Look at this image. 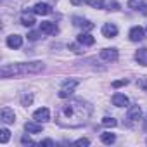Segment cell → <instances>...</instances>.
<instances>
[{"instance_id":"cell-24","label":"cell","mask_w":147,"mask_h":147,"mask_svg":"<svg viewBox=\"0 0 147 147\" xmlns=\"http://www.w3.org/2000/svg\"><path fill=\"white\" fill-rule=\"evenodd\" d=\"M137 87H138L140 90L147 92V76H140V78L137 80Z\"/></svg>"},{"instance_id":"cell-15","label":"cell","mask_w":147,"mask_h":147,"mask_svg":"<svg viewBox=\"0 0 147 147\" xmlns=\"http://www.w3.org/2000/svg\"><path fill=\"white\" fill-rule=\"evenodd\" d=\"M128 97L125 95V94H114L113 95V104L116 106V107H125V106H128Z\"/></svg>"},{"instance_id":"cell-31","label":"cell","mask_w":147,"mask_h":147,"mask_svg":"<svg viewBox=\"0 0 147 147\" xmlns=\"http://www.w3.org/2000/svg\"><path fill=\"white\" fill-rule=\"evenodd\" d=\"M73 5H82V4H87V0H71Z\"/></svg>"},{"instance_id":"cell-18","label":"cell","mask_w":147,"mask_h":147,"mask_svg":"<svg viewBox=\"0 0 147 147\" xmlns=\"http://www.w3.org/2000/svg\"><path fill=\"white\" fill-rule=\"evenodd\" d=\"M24 130H26L28 133H42L43 128H42V123L36 121V123H26V125H24Z\"/></svg>"},{"instance_id":"cell-28","label":"cell","mask_w":147,"mask_h":147,"mask_svg":"<svg viewBox=\"0 0 147 147\" xmlns=\"http://www.w3.org/2000/svg\"><path fill=\"white\" fill-rule=\"evenodd\" d=\"M88 144H90V140H88V138H78L73 145H88Z\"/></svg>"},{"instance_id":"cell-29","label":"cell","mask_w":147,"mask_h":147,"mask_svg":"<svg viewBox=\"0 0 147 147\" xmlns=\"http://www.w3.org/2000/svg\"><path fill=\"white\" fill-rule=\"evenodd\" d=\"M31 102V95H23V99H21V104L23 106H28Z\"/></svg>"},{"instance_id":"cell-3","label":"cell","mask_w":147,"mask_h":147,"mask_svg":"<svg viewBox=\"0 0 147 147\" xmlns=\"http://www.w3.org/2000/svg\"><path fill=\"white\" fill-rule=\"evenodd\" d=\"M76 85H78L76 80H67V82H64L62 88L59 90V97H61V99H67V97H71L73 92H75V88H76Z\"/></svg>"},{"instance_id":"cell-10","label":"cell","mask_w":147,"mask_h":147,"mask_svg":"<svg viewBox=\"0 0 147 147\" xmlns=\"http://www.w3.org/2000/svg\"><path fill=\"white\" fill-rule=\"evenodd\" d=\"M33 12H35V14H38V16H47V14H50V12H52V9H50V5H49V4H45V2H38V4L33 7Z\"/></svg>"},{"instance_id":"cell-26","label":"cell","mask_w":147,"mask_h":147,"mask_svg":"<svg viewBox=\"0 0 147 147\" xmlns=\"http://www.w3.org/2000/svg\"><path fill=\"white\" fill-rule=\"evenodd\" d=\"M125 85H128V80H126V78H123V80H116V82H113V88H119V87H125Z\"/></svg>"},{"instance_id":"cell-32","label":"cell","mask_w":147,"mask_h":147,"mask_svg":"<svg viewBox=\"0 0 147 147\" xmlns=\"http://www.w3.org/2000/svg\"><path fill=\"white\" fill-rule=\"evenodd\" d=\"M69 49H71L73 52H76V54H80V52H82V50L78 49V45H75V43H71V45H69Z\"/></svg>"},{"instance_id":"cell-25","label":"cell","mask_w":147,"mask_h":147,"mask_svg":"<svg viewBox=\"0 0 147 147\" xmlns=\"http://www.w3.org/2000/svg\"><path fill=\"white\" fill-rule=\"evenodd\" d=\"M40 36H42V31H30L28 33V40H31V42L40 40Z\"/></svg>"},{"instance_id":"cell-6","label":"cell","mask_w":147,"mask_h":147,"mask_svg":"<svg viewBox=\"0 0 147 147\" xmlns=\"http://www.w3.org/2000/svg\"><path fill=\"white\" fill-rule=\"evenodd\" d=\"M100 59L106 61V62L118 61V49H102L100 50Z\"/></svg>"},{"instance_id":"cell-14","label":"cell","mask_w":147,"mask_h":147,"mask_svg":"<svg viewBox=\"0 0 147 147\" xmlns=\"http://www.w3.org/2000/svg\"><path fill=\"white\" fill-rule=\"evenodd\" d=\"M78 43H82L83 47H90V45L95 43V38L90 33H80L78 35Z\"/></svg>"},{"instance_id":"cell-7","label":"cell","mask_w":147,"mask_h":147,"mask_svg":"<svg viewBox=\"0 0 147 147\" xmlns=\"http://www.w3.org/2000/svg\"><path fill=\"white\" fill-rule=\"evenodd\" d=\"M33 119L38 121V123H47L50 119V111L47 107H40V109H36L33 113Z\"/></svg>"},{"instance_id":"cell-21","label":"cell","mask_w":147,"mask_h":147,"mask_svg":"<svg viewBox=\"0 0 147 147\" xmlns=\"http://www.w3.org/2000/svg\"><path fill=\"white\" fill-rule=\"evenodd\" d=\"M87 4L92 5L94 9H104L106 4H104V0H87Z\"/></svg>"},{"instance_id":"cell-9","label":"cell","mask_w":147,"mask_h":147,"mask_svg":"<svg viewBox=\"0 0 147 147\" xmlns=\"http://www.w3.org/2000/svg\"><path fill=\"white\" fill-rule=\"evenodd\" d=\"M102 35H104L106 38H114V36L118 35V26L113 24V23H106V24L102 26Z\"/></svg>"},{"instance_id":"cell-30","label":"cell","mask_w":147,"mask_h":147,"mask_svg":"<svg viewBox=\"0 0 147 147\" xmlns=\"http://www.w3.org/2000/svg\"><path fill=\"white\" fill-rule=\"evenodd\" d=\"M40 145H47V147H52V145H55V144H54V140L47 138V140H42V142H40Z\"/></svg>"},{"instance_id":"cell-1","label":"cell","mask_w":147,"mask_h":147,"mask_svg":"<svg viewBox=\"0 0 147 147\" xmlns=\"http://www.w3.org/2000/svg\"><path fill=\"white\" fill-rule=\"evenodd\" d=\"M92 116V106L83 99H69L59 106L55 113V123L62 128H82Z\"/></svg>"},{"instance_id":"cell-33","label":"cell","mask_w":147,"mask_h":147,"mask_svg":"<svg viewBox=\"0 0 147 147\" xmlns=\"http://www.w3.org/2000/svg\"><path fill=\"white\" fill-rule=\"evenodd\" d=\"M140 11H142V14H144V16H147V4H144Z\"/></svg>"},{"instance_id":"cell-4","label":"cell","mask_w":147,"mask_h":147,"mask_svg":"<svg viewBox=\"0 0 147 147\" xmlns=\"http://www.w3.org/2000/svg\"><path fill=\"white\" fill-rule=\"evenodd\" d=\"M142 118V109H140V106H130V109H128V114H126V119H128V123L130 125H133V123H137L138 119Z\"/></svg>"},{"instance_id":"cell-2","label":"cell","mask_w":147,"mask_h":147,"mask_svg":"<svg viewBox=\"0 0 147 147\" xmlns=\"http://www.w3.org/2000/svg\"><path fill=\"white\" fill-rule=\"evenodd\" d=\"M45 69V64L42 61H33V62H18V64H7L0 69L2 78H12V76H21V75H36Z\"/></svg>"},{"instance_id":"cell-23","label":"cell","mask_w":147,"mask_h":147,"mask_svg":"<svg viewBox=\"0 0 147 147\" xmlns=\"http://www.w3.org/2000/svg\"><path fill=\"white\" fill-rule=\"evenodd\" d=\"M102 125H104V126H107V128H114V126L118 125V121H116L114 118H109V116H106V118L102 119Z\"/></svg>"},{"instance_id":"cell-19","label":"cell","mask_w":147,"mask_h":147,"mask_svg":"<svg viewBox=\"0 0 147 147\" xmlns=\"http://www.w3.org/2000/svg\"><path fill=\"white\" fill-rule=\"evenodd\" d=\"M100 140H102V144L111 145V144H114V142H116V135H114V133H111V131H104V133H100Z\"/></svg>"},{"instance_id":"cell-8","label":"cell","mask_w":147,"mask_h":147,"mask_svg":"<svg viewBox=\"0 0 147 147\" xmlns=\"http://www.w3.org/2000/svg\"><path fill=\"white\" fill-rule=\"evenodd\" d=\"M0 118H2V121H4L5 125H12V123L16 121V114H14V111H12L11 107H4L2 113H0Z\"/></svg>"},{"instance_id":"cell-12","label":"cell","mask_w":147,"mask_h":147,"mask_svg":"<svg viewBox=\"0 0 147 147\" xmlns=\"http://www.w3.org/2000/svg\"><path fill=\"white\" fill-rule=\"evenodd\" d=\"M128 36H130L131 42H140V40L144 38V28H142V26H133V28L130 30Z\"/></svg>"},{"instance_id":"cell-27","label":"cell","mask_w":147,"mask_h":147,"mask_svg":"<svg viewBox=\"0 0 147 147\" xmlns=\"http://www.w3.org/2000/svg\"><path fill=\"white\" fill-rule=\"evenodd\" d=\"M21 144H23V145H35V142H33L30 137H26V135L21 137Z\"/></svg>"},{"instance_id":"cell-16","label":"cell","mask_w":147,"mask_h":147,"mask_svg":"<svg viewBox=\"0 0 147 147\" xmlns=\"http://www.w3.org/2000/svg\"><path fill=\"white\" fill-rule=\"evenodd\" d=\"M73 24L75 26H80L83 30H92L94 28V23H90L88 19H83V18H73Z\"/></svg>"},{"instance_id":"cell-20","label":"cell","mask_w":147,"mask_h":147,"mask_svg":"<svg viewBox=\"0 0 147 147\" xmlns=\"http://www.w3.org/2000/svg\"><path fill=\"white\" fill-rule=\"evenodd\" d=\"M9 138H11V131H9L7 128H2V130H0V142H2V144H7Z\"/></svg>"},{"instance_id":"cell-11","label":"cell","mask_w":147,"mask_h":147,"mask_svg":"<svg viewBox=\"0 0 147 147\" xmlns=\"http://www.w3.org/2000/svg\"><path fill=\"white\" fill-rule=\"evenodd\" d=\"M36 21H35V12H28V11H24L23 14H21V24L23 26H26V28H30V26H33Z\"/></svg>"},{"instance_id":"cell-17","label":"cell","mask_w":147,"mask_h":147,"mask_svg":"<svg viewBox=\"0 0 147 147\" xmlns=\"http://www.w3.org/2000/svg\"><path fill=\"white\" fill-rule=\"evenodd\" d=\"M135 61L140 66H147V49H138L135 52Z\"/></svg>"},{"instance_id":"cell-5","label":"cell","mask_w":147,"mask_h":147,"mask_svg":"<svg viewBox=\"0 0 147 147\" xmlns=\"http://www.w3.org/2000/svg\"><path fill=\"white\" fill-rule=\"evenodd\" d=\"M40 31L45 33V35H57L59 33V28L55 23H50V21H42L40 23Z\"/></svg>"},{"instance_id":"cell-13","label":"cell","mask_w":147,"mask_h":147,"mask_svg":"<svg viewBox=\"0 0 147 147\" xmlns=\"http://www.w3.org/2000/svg\"><path fill=\"white\" fill-rule=\"evenodd\" d=\"M23 45V36L21 35H9L7 36V47L9 49H19Z\"/></svg>"},{"instance_id":"cell-22","label":"cell","mask_w":147,"mask_h":147,"mask_svg":"<svg viewBox=\"0 0 147 147\" xmlns=\"http://www.w3.org/2000/svg\"><path fill=\"white\" fill-rule=\"evenodd\" d=\"M142 5H144L142 0H130V2H128V7H130V9H133V11H140V9H142Z\"/></svg>"}]
</instances>
